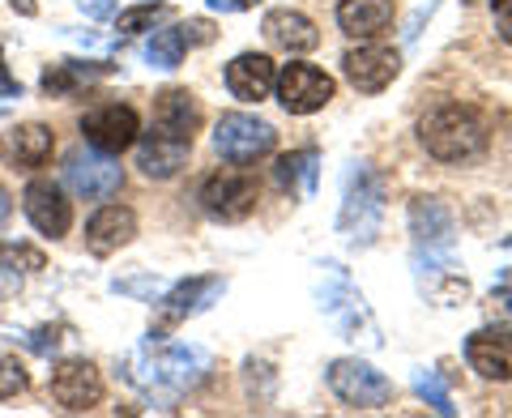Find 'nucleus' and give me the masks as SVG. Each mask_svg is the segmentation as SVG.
<instances>
[{
	"label": "nucleus",
	"instance_id": "nucleus-1",
	"mask_svg": "<svg viewBox=\"0 0 512 418\" xmlns=\"http://www.w3.org/2000/svg\"><path fill=\"white\" fill-rule=\"evenodd\" d=\"M419 141L431 158L440 163H470L487 150V124L474 107H461V103H440L436 111H427L419 120Z\"/></svg>",
	"mask_w": 512,
	"mask_h": 418
},
{
	"label": "nucleus",
	"instance_id": "nucleus-2",
	"mask_svg": "<svg viewBox=\"0 0 512 418\" xmlns=\"http://www.w3.org/2000/svg\"><path fill=\"white\" fill-rule=\"evenodd\" d=\"M146 372L150 376H133V384H141V389L158 401H171L184 389H192L197 380H205L210 355H205L201 346H167V350H158V355L146 359Z\"/></svg>",
	"mask_w": 512,
	"mask_h": 418
},
{
	"label": "nucleus",
	"instance_id": "nucleus-3",
	"mask_svg": "<svg viewBox=\"0 0 512 418\" xmlns=\"http://www.w3.org/2000/svg\"><path fill=\"white\" fill-rule=\"evenodd\" d=\"M274 146H278L274 124L244 116V111H227L214 128V150L227 158L231 167H248V163H256V158H265Z\"/></svg>",
	"mask_w": 512,
	"mask_h": 418
},
{
	"label": "nucleus",
	"instance_id": "nucleus-4",
	"mask_svg": "<svg viewBox=\"0 0 512 418\" xmlns=\"http://www.w3.org/2000/svg\"><path fill=\"white\" fill-rule=\"evenodd\" d=\"M137 133H141V120L128 103H99L82 116L86 146L99 154H111V158L124 154L128 146H137Z\"/></svg>",
	"mask_w": 512,
	"mask_h": 418
},
{
	"label": "nucleus",
	"instance_id": "nucleus-5",
	"mask_svg": "<svg viewBox=\"0 0 512 418\" xmlns=\"http://www.w3.org/2000/svg\"><path fill=\"white\" fill-rule=\"evenodd\" d=\"M329 389L338 393L346 406H355V410H380V406H389V401H393V384L384 380L372 363H363V359L329 363Z\"/></svg>",
	"mask_w": 512,
	"mask_h": 418
},
{
	"label": "nucleus",
	"instance_id": "nucleus-6",
	"mask_svg": "<svg viewBox=\"0 0 512 418\" xmlns=\"http://www.w3.org/2000/svg\"><path fill=\"white\" fill-rule=\"evenodd\" d=\"M64 184H69L82 201H111L124 184V167L111 154L73 150L69 158H64Z\"/></svg>",
	"mask_w": 512,
	"mask_h": 418
},
{
	"label": "nucleus",
	"instance_id": "nucleus-7",
	"mask_svg": "<svg viewBox=\"0 0 512 418\" xmlns=\"http://www.w3.org/2000/svg\"><path fill=\"white\" fill-rule=\"evenodd\" d=\"M278 103L291 111V116H312V111H320L329 99H333V77L325 69H316V64H282L278 73Z\"/></svg>",
	"mask_w": 512,
	"mask_h": 418
},
{
	"label": "nucleus",
	"instance_id": "nucleus-8",
	"mask_svg": "<svg viewBox=\"0 0 512 418\" xmlns=\"http://www.w3.org/2000/svg\"><path fill=\"white\" fill-rule=\"evenodd\" d=\"M201 209L218 222H239L256 209V180L244 171H214L197 192Z\"/></svg>",
	"mask_w": 512,
	"mask_h": 418
},
{
	"label": "nucleus",
	"instance_id": "nucleus-9",
	"mask_svg": "<svg viewBox=\"0 0 512 418\" xmlns=\"http://www.w3.org/2000/svg\"><path fill=\"white\" fill-rule=\"evenodd\" d=\"M342 73L355 90L380 94L397 73H402V56H397L389 43H363V47H350L342 56Z\"/></svg>",
	"mask_w": 512,
	"mask_h": 418
},
{
	"label": "nucleus",
	"instance_id": "nucleus-10",
	"mask_svg": "<svg viewBox=\"0 0 512 418\" xmlns=\"http://www.w3.org/2000/svg\"><path fill=\"white\" fill-rule=\"evenodd\" d=\"M52 397L60 410L69 414H86L103 401V376L99 367L86 363V359H64L56 372H52Z\"/></svg>",
	"mask_w": 512,
	"mask_h": 418
},
{
	"label": "nucleus",
	"instance_id": "nucleus-11",
	"mask_svg": "<svg viewBox=\"0 0 512 418\" xmlns=\"http://www.w3.org/2000/svg\"><path fill=\"white\" fill-rule=\"evenodd\" d=\"M22 205H26V218L30 227L47 239H60L69 235L73 227V201L64 197V188L52 184V180H30L26 192H22Z\"/></svg>",
	"mask_w": 512,
	"mask_h": 418
},
{
	"label": "nucleus",
	"instance_id": "nucleus-12",
	"mask_svg": "<svg viewBox=\"0 0 512 418\" xmlns=\"http://www.w3.org/2000/svg\"><path fill=\"white\" fill-rule=\"evenodd\" d=\"M197 128H201V107H197V99H192L188 90L167 86V90L154 94V133L158 137H171V141L192 146Z\"/></svg>",
	"mask_w": 512,
	"mask_h": 418
},
{
	"label": "nucleus",
	"instance_id": "nucleus-13",
	"mask_svg": "<svg viewBox=\"0 0 512 418\" xmlns=\"http://www.w3.org/2000/svg\"><path fill=\"white\" fill-rule=\"evenodd\" d=\"M210 39H214V26L205 18H192V22H180L171 30H158V35L150 39V47H146V60L154 64V69H180L192 47H201Z\"/></svg>",
	"mask_w": 512,
	"mask_h": 418
},
{
	"label": "nucleus",
	"instance_id": "nucleus-14",
	"mask_svg": "<svg viewBox=\"0 0 512 418\" xmlns=\"http://www.w3.org/2000/svg\"><path fill=\"white\" fill-rule=\"evenodd\" d=\"M274 82H278V69H274V60L261 56V52H244L227 64V90L239 103L269 99V94H274Z\"/></svg>",
	"mask_w": 512,
	"mask_h": 418
},
{
	"label": "nucleus",
	"instance_id": "nucleus-15",
	"mask_svg": "<svg viewBox=\"0 0 512 418\" xmlns=\"http://www.w3.org/2000/svg\"><path fill=\"white\" fill-rule=\"evenodd\" d=\"M52 150H56V137L47 124H18L0 137V154L18 171H39L47 158H52Z\"/></svg>",
	"mask_w": 512,
	"mask_h": 418
},
{
	"label": "nucleus",
	"instance_id": "nucleus-16",
	"mask_svg": "<svg viewBox=\"0 0 512 418\" xmlns=\"http://www.w3.org/2000/svg\"><path fill=\"white\" fill-rule=\"evenodd\" d=\"M214 295H222V278H184V282H175L171 291L158 299V333H167V329H175L184 316H192V312H201L205 303H210Z\"/></svg>",
	"mask_w": 512,
	"mask_h": 418
},
{
	"label": "nucleus",
	"instance_id": "nucleus-17",
	"mask_svg": "<svg viewBox=\"0 0 512 418\" xmlns=\"http://www.w3.org/2000/svg\"><path fill=\"white\" fill-rule=\"evenodd\" d=\"M466 359L478 376L512 380V329H478L466 342Z\"/></svg>",
	"mask_w": 512,
	"mask_h": 418
},
{
	"label": "nucleus",
	"instance_id": "nucleus-18",
	"mask_svg": "<svg viewBox=\"0 0 512 418\" xmlns=\"http://www.w3.org/2000/svg\"><path fill=\"white\" fill-rule=\"evenodd\" d=\"M133 235H137V214H133L128 205H103L99 214L86 222V248H90L94 256L120 252Z\"/></svg>",
	"mask_w": 512,
	"mask_h": 418
},
{
	"label": "nucleus",
	"instance_id": "nucleus-19",
	"mask_svg": "<svg viewBox=\"0 0 512 418\" xmlns=\"http://www.w3.org/2000/svg\"><path fill=\"white\" fill-rule=\"evenodd\" d=\"M116 69L120 64H111V60H60V64H47L39 86H43V94L60 99V94H73L90 82H99V77H111Z\"/></svg>",
	"mask_w": 512,
	"mask_h": 418
},
{
	"label": "nucleus",
	"instance_id": "nucleus-20",
	"mask_svg": "<svg viewBox=\"0 0 512 418\" xmlns=\"http://www.w3.org/2000/svg\"><path fill=\"white\" fill-rule=\"evenodd\" d=\"M265 39L282 47V52L299 56L320 43V30L312 26V18H303L299 9H274V13H265Z\"/></svg>",
	"mask_w": 512,
	"mask_h": 418
},
{
	"label": "nucleus",
	"instance_id": "nucleus-21",
	"mask_svg": "<svg viewBox=\"0 0 512 418\" xmlns=\"http://www.w3.org/2000/svg\"><path fill=\"white\" fill-rule=\"evenodd\" d=\"M393 22V0H342L338 26L355 39H376Z\"/></svg>",
	"mask_w": 512,
	"mask_h": 418
},
{
	"label": "nucleus",
	"instance_id": "nucleus-22",
	"mask_svg": "<svg viewBox=\"0 0 512 418\" xmlns=\"http://www.w3.org/2000/svg\"><path fill=\"white\" fill-rule=\"evenodd\" d=\"M188 150L192 146H184V141L146 133V141L137 146V167H141V175H150V180H171V175L188 163Z\"/></svg>",
	"mask_w": 512,
	"mask_h": 418
},
{
	"label": "nucleus",
	"instance_id": "nucleus-23",
	"mask_svg": "<svg viewBox=\"0 0 512 418\" xmlns=\"http://www.w3.org/2000/svg\"><path fill=\"white\" fill-rule=\"evenodd\" d=\"M274 180L282 192H291V197H308L312 184H316V150L282 154L278 167H274Z\"/></svg>",
	"mask_w": 512,
	"mask_h": 418
},
{
	"label": "nucleus",
	"instance_id": "nucleus-24",
	"mask_svg": "<svg viewBox=\"0 0 512 418\" xmlns=\"http://www.w3.org/2000/svg\"><path fill=\"white\" fill-rule=\"evenodd\" d=\"M167 18V5H137V9H124L116 18V30L120 35H141V30H150L154 22Z\"/></svg>",
	"mask_w": 512,
	"mask_h": 418
},
{
	"label": "nucleus",
	"instance_id": "nucleus-25",
	"mask_svg": "<svg viewBox=\"0 0 512 418\" xmlns=\"http://www.w3.org/2000/svg\"><path fill=\"white\" fill-rule=\"evenodd\" d=\"M47 261L39 248H26V244H0V269H22V273H39Z\"/></svg>",
	"mask_w": 512,
	"mask_h": 418
},
{
	"label": "nucleus",
	"instance_id": "nucleus-26",
	"mask_svg": "<svg viewBox=\"0 0 512 418\" xmlns=\"http://www.w3.org/2000/svg\"><path fill=\"white\" fill-rule=\"evenodd\" d=\"M26 384H30L26 367H22L18 359H13V355H0V401L26 393Z\"/></svg>",
	"mask_w": 512,
	"mask_h": 418
},
{
	"label": "nucleus",
	"instance_id": "nucleus-27",
	"mask_svg": "<svg viewBox=\"0 0 512 418\" xmlns=\"http://www.w3.org/2000/svg\"><path fill=\"white\" fill-rule=\"evenodd\" d=\"M414 389H419V397H427V406L436 410V414H453V401H448V389L440 384V376H419V384H414Z\"/></svg>",
	"mask_w": 512,
	"mask_h": 418
},
{
	"label": "nucleus",
	"instance_id": "nucleus-28",
	"mask_svg": "<svg viewBox=\"0 0 512 418\" xmlns=\"http://www.w3.org/2000/svg\"><path fill=\"white\" fill-rule=\"evenodd\" d=\"M60 333H64V329H56V325H43V329H35V333H26L22 342H26L30 350H35V355H56L60 342H64Z\"/></svg>",
	"mask_w": 512,
	"mask_h": 418
},
{
	"label": "nucleus",
	"instance_id": "nucleus-29",
	"mask_svg": "<svg viewBox=\"0 0 512 418\" xmlns=\"http://www.w3.org/2000/svg\"><path fill=\"white\" fill-rule=\"evenodd\" d=\"M491 13H495V26H500V39L512 47V0H491Z\"/></svg>",
	"mask_w": 512,
	"mask_h": 418
},
{
	"label": "nucleus",
	"instance_id": "nucleus-30",
	"mask_svg": "<svg viewBox=\"0 0 512 418\" xmlns=\"http://www.w3.org/2000/svg\"><path fill=\"white\" fill-rule=\"evenodd\" d=\"M0 99H22V82L9 73L5 64V52H0Z\"/></svg>",
	"mask_w": 512,
	"mask_h": 418
},
{
	"label": "nucleus",
	"instance_id": "nucleus-31",
	"mask_svg": "<svg viewBox=\"0 0 512 418\" xmlns=\"http://www.w3.org/2000/svg\"><path fill=\"white\" fill-rule=\"evenodd\" d=\"M256 0H210V9L214 13H244V9H252Z\"/></svg>",
	"mask_w": 512,
	"mask_h": 418
},
{
	"label": "nucleus",
	"instance_id": "nucleus-32",
	"mask_svg": "<svg viewBox=\"0 0 512 418\" xmlns=\"http://www.w3.org/2000/svg\"><path fill=\"white\" fill-rule=\"evenodd\" d=\"M82 9L90 13V18H107L116 5H111V0H82Z\"/></svg>",
	"mask_w": 512,
	"mask_h": 418
},
{
	"label": "nucleus",
	"instance_id": "nucleus-33",
	"mask_svg": "<svg viewBox=\"0 0 512 418\" xmlns=\"http://www.w3.org/2000/svg\"><path fill=\"white\" fill-rule=\"evenodd\" d=\"M9 218H13V197H9V188L0 184V227H5Z\"/></svg>",
	"mask_w": 512,
	"mask_h": 418
},
{
	"label": "nucleus",
	"instance_id": "nucleus-34",
	"mask_svg": "<svg viewBox=\"0 0 512 418\" xmlns=\"http://www.w3.org/2000/svg\"><path fill=\"white\" fill-rule=\"evenodd\" d=\"M13 13H22V18H35L39 13V0H9Z\"/></svg>",
	"mask_w": 512,
	"mask_h": 418
},
{
	"label": "nucleus",
	"instance_id": "nucleus-35",
	"mask_svg": "<svg viewBox=\"0 0 512 418\" xmlns=\"http://www.w3.org/2000/svg\"><path fill=\"white\" fill-rule=\"evenodd\" d=\"M495 303H500V308L512 316V286H500V291H495Z\"/></svg>",
	"mask_w": 512,
	"mask_h": 418
},
{
	"label": "nucleus",
	"instance_id": "nucleus-36",
	"mask_svg": "<svg viewBox=\"0 0 512 418\" xmlns=\"http://www.w3.org/2000/svg\"><path fill=\"white\" fill-rule=\"evenodd\" d=\"M5 291H9V282H0V295H5Z\"/></svg>",
	"mask_w": 512,
	"mask_h": 418
}]
</instances>
